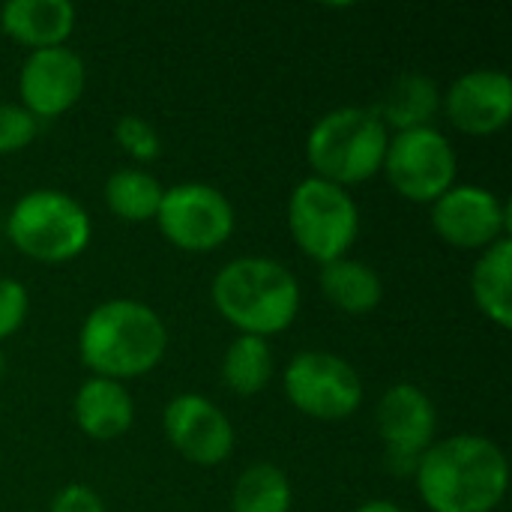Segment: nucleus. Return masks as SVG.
I'll return each instance as SVG.
<instances>
[{
    "instance_id": "7ed1b4c3",
    "label": "nucleus",
    "mask_w": 512,
    "mask_h": 512,
    "mask_svg": "<svg viewBox=\"0 0 512 512\" xmlns=\"http://www.w3.org/2000/svg\"><path fill=\"white\" fill-rule=\"evenodd\" d=\"M213 309L240 333L267 339L285 333L300 315V282L276 258L243 255L228 261L210 285Z\"/></svg>"
},
{
    "instance_id": "a211bd4d",
    "label": "nucleus",
    "mask_w": 512,
    "mask_h": 512,
    "mask_svg": "<svg viewBox=\"0 0 512 512\" xmlns=\"http://www.w3.org/2000/svg\"><path fill=\"white\" fill-rule=\"evenodd\" d=\"M321 294L345 315H369L384 300V282L375 267L357 258H339L321 267L318 273Z\"/></svg>"
},
{
    "instance_id": "bb28decb",
    "label": "nucleus",
    "mask_w": 512,
    "mask_h": 512,
    "mask_svg": "<svg viewBox=\"0 0 512 512\" xmlns=\"http://www.w3.org/2000/svg\"><path fill=\"white\" fill-rule=\"evenodd\" d=\"M354 512H405L399 504H393V501H387V498H372V501H366V504H360Z\"/></svg>"
},
{
    "instance_id": "4468645a",
    "label": "nucleus",
    "mask_w": 512,
    "mask_h": 512,
    "mask_svg": "<svg viewBox=\"0 0 512 512\" xmlns=\"http://www.w3.org/2000/svg\"><path fill=\"white\" fill-rule=\"evenodd\" d=\"M447 120L474 138L495 135L512 120V81L504 69H471L441 96Z\"/></svg>"
},
{
    "instance_id": "5701e85b",
    "label": "nucleus",
    "mask_w": 512,
    "mask_h": 512,
    "mask_svg": "<svg viewBox=\"0 0 512 512\" xmlns=\"http://www.w3.org/2000/svg\"><path fill=\"white\" fill-rule=\"evenodd\" d=\"M114 141L120 144V150L135 159V162H156L159 153H162V138L159 132L138 114H126L117 120L114 126Z\"/></svg>"
},
{
    "instance_id": "423d86ee",
    "label": "nucleus",
    "mask_w": 512,
    "mask_h": 512,
    "mask_svg": "<svg viewBox=\"0 0 512 512\" xmlns=\"http://www.w3.org/2000/svg\"><path fill=\"white\" fill-rule=\"evenodd\" d=\"M288 231L297 249L324 267L348 258L360 234V207L348 189L321 177H306L291 189Z\"/></svg>"
},
{
    "instance_id": "aec40b11",
    "label": "nucleus",
    "mask_w": 512,
    "mask_h": 512,
    "mask_svg": "<svg viewBox=\"0 0 512 512\" xmlns=\"http://www.w3.org/2000/svg\"><path fill=\"white\" fill-rule=\"evenodd\" d=\"M165 186L144 168H117L105 180V204L120 222H150L156 219Z\"/></svg>"
},
{
    "instance_id": "a878e982",
    "label": "nucleus",
    "mask_w": 512,
    "mask_h": 512,
    "mask_svg": "<svg viewBox=\"0 0 512 512\" xmlns=\"http://www.w3.org/2000/svg\"><path fill=\"white\" fill-rule=\"evenodd\" d=\"M48 512H105V504H102L99 492H93L90 486L69 483L54 495Z\"/></svg>"
},
{
    "instance_id": "b1692460",
    "label": "nucleus",
    "mask_w": 512,
    "mask_h": 512,
    "mask_svg": "<svg viewBox=\"0 0 512 512\" xmlns=\"http://www.w3.org/2000/svg\"><path fill=\"white\" fill-rule=\"evenodd\" d=\"M39 132V120L18 102H0V156L24 150Z\"/></svg>"
},
{
    "instance_id": "1a4fd4ad",
    "label": "nucleus",
    "mask_w": 512,
    "mask_h": 512,
    "mask_svg": "<svg viewBox=\"0 0 512 512\" xmlns=\"http://www.w3.org/2000/svg\"><path fill=\"white\" fill-rule=\"evenodd\" d=\"M162 237L183 252H216L237 228V216L225 192L210 183L186 180L162 192L156 219Z\"/></svg>"
},
{
    "instance_id": "f257e3e1",
    "label": "nucleus",
    "mask_w": 512,
    "mask_h": 512,
    "mask_svg": "<svg viewBox=\"0 0 512 512\" xmlns=\"http://www.w3.org/2000/svg\"><path fill=\"white\" fill-rule=\"evenodd\" d=\"M414 483L429 512H495L507 498L510 462L483 435H450L423 453Z\"/></svg>"
},
{
    "instance_id": "dca6fc26",
    "label": "nucleus",
    "mask_w": 512,
    "mask_h": 512,
    "mask_svg": "<svg viewBox=\"0 0 512 512\" xmlns=\"http://www.w3.org/2000/svg\"><path fill=\"white\" fill-rule=\"evenodd\" d=\"M0 30L30 48H57L75 30V6L69 0H9L0 6Z\"/></svg>"
},
{
    "instance_id": "2eb2a0df",
    "label": "nucleus",
    "mask_w": 512,
    "mask_h": 512,
    "mask_svg": "<svg viewBox=\"0 0 512 512\" xmlns=\"http://www.w3.org/2000/svg\"><path fill=\"white\" fill-rule=\"evenodd\" d=\"M75 426L93 441H117L135 423V399L126 384L90 375L72 399Z\"/></svg>"
},
{
    "instance_id": "f03ea898",
    "label": "nucleus",
    "mask_w": 512,
    "mask_h": 512,
    "mask_svg": "<svg viewBox=\"0 0 512 512\" xmlns=\"http://www.w3.org/2000/svg\"><path fill=\"white\" fill-rule=\"evenodd\" d=\"M168 351V327L141 300L114 297L93 306L78 330V357L96 378L132 381L153 372Z\"/></svg>"
},
{
    "instance_id": "9b49d317",
    "label": "nucleus",
    "mask_w": 512,
    "mask_h": 512,
    "mask_svg": "<svg viewBox=\"0 0 512 512\" xmlns=\"http://www.w3.org/2000/svg\"><path fill=\"white\" fill-rule=\"evenodd\" d=\"M432 231L453 249L483 252L510 237V207L477 183H456L429 210Z\"/></svg>"
},
{
    "instance_id": "ddd939ff",
    "label": "nucleus",
    "mask_w": 512,
    "mask_h": 512,
    "mask_svg": "<svg viewBox=\"0 0 512 512\" xmlns=\"http://www.w3.org/2000/svg\"><path fill=\"white\" fill-rule=\"evenodd\" d=\"M87 87V66L78 51L57 45L30 51L18 72V105L36 120H54L75 108Z\"/></svg>"
},
{
    "instance_id": "f8f14e48",
    "label": "nucleus",
    "mask_w": 512,
    "mask_h": 512,
    "mask_svg": "<svg viewBox=\"0 0 512 512\" xmlns=\"http://www.w3.org/2000/svg\"><path fill=\"white\" fill-rule=\"evenodd\" d=\"M168 444L198 468H216L234 453V426L228 414L201 393H180L162 411Z\"/></svg>"
},
{
    "instance_id": "9d476101",
    "label": "nucleus",
    "mask_w": 512,
    "mask_h": 512,
    "mask_svg": "<svg viewBox=\"0 0 512 512\" xmlns=\"http://www.w3.org/2000/svg\"><path fill=\"white\" fill-rule=\"evenodd\" d=\"M375 426L384 441L387 468L402 477H414L423 453L438 441V408L426 390L399 381L381 396L375 408Z\"/></svg>"
},
{
    "instance_id": "39448f33",
    "label": "nucleus",
    "mask_w": 512,
    "mask_h": 512,
    "mask_svg": "<svg viewBox=\"0 0 512 512\" xmlns=\"http://www.w3.org/2000/svg\"><path fill=\"white\" fill-rule=\"evenodd\" d=\"M9 243L39 264H69L93 240L90 213L60 189L24 192L6 216Z\"/></svg>"
},
{
    "instance_id": "0eeeda50",
    "label": "nucleus",
    "mask_w": 512,
    "mask_h": 512,
    "mask_svg": "<svg viewBox=\"0 0 512 512\" xmlns=\"http://www.w3.org/2000/svg\"><path fill=\"white\" fill-rule=\"evenodd\" d=\"M285 399L306 417L339 423L363 408L360 372L333 351H300L282 372Z\"/></svg>"
},
{
    "instance_id": "412c9836",
    "label": "nucleus",
    "mask_w": 512,
    "mask_h": 512,
    "mask_svg": "<svg viewBox=\"0 0 512 512\" xmlns=\"http://www.w3.org/2000/svg\"><path fill=\"white\" fill-rule=\"evenodd\" d=\"M276 363L267 339L237 336L222 357V381L237 396H258L273 381Z\"/></svg>"
},
{
    "instance_id": "6e6552de",
    "label": "nucleus",
    "mask_w": 512,
    "mask_h": 512,
    "mask_svg": "<svg viewBox=\"0 0 512 512\" xmlns=\"http://www.w3.org/2000/svg\"><path fill=\"white\" fill-rule=\"evenodd\" d=\"M381 174L405 201L432 207L447 189L456 186L459 156L450 138L435 126L396 132L390 135Z\"/></svg>"
},
{
    "instance_id": "393cba45",
    "label": "nucleus",
    "mask_w": 512,
    "mask_h": 512,
    "mask_svg": "<svg viewBox=\"0 0 512 512\" xmlns=\"http://www.w3.org/2000/svg\"><path fill=\"white\" fill-rule=\"evenodd\" d=\"M30 315V294L24 282L0 276V342L12 339Z\"/></svg>"
},
{
    "instance_id": "f3484780",
    "label": "nucleus",
    "mask_w": 512,
    "mask_h": 512,
    "mask_svg": "<svg viewBox=\"0 0 512 512\" xmlns=\"http://www.w3.org/2000/svg\"><path fill=\"white\" fill-rule=\"evenodd\" d=\"M441 87L426 72H402L387 87L384 99L375 105V114L387 126L390 135L426 129L441 111Z\"/></svg>"
},
{
    "instance_id": "6ab92c4d",
    "label": "nucleus",
    "mask_w": 512,
    "mask_h": 512,
    "mask_svg": "<svg viewBox=\"0 0 512 512\" xmlns=\"http://www.w3.org/2000/svg\"><path fill=\"white\" fill-rule=\"evenodd\" d=\"M512 240L504 237L483 249L471 270V294L477 309L501 330L512 327Z\"/></svg>"
},
{
    "instance_id": "4be33fe9",
    "label": "nucleus",
    "mask_w": 512,
    "mask_h": 512,
    "mask_svg": "<svg viewBox=\"0 0 512 512\" xmlns=\"http://www.w3.org/2000/svg\"><path fill=\"white\" fill-rule=\"evenodd\" d=\"M294 489L282 468L270 462L249 465L231 492V512H291Z\"/></svg>"
},
{
    "instance_id": "20e7f679",
    "label": "nucleus",
    "mask_w": 512,
    "mask_h": 512,
    "mask_svg": "<svg viewBox=\"0 0 512 512\" xmlns=\"http://www.w3.org/2000/svg\"><path fill=\"white\" fill-rule=\"evenodd\" d=\"M387 144L390 132L375 108L345 105L315 120L306 135V162L312 177L348 189L381 174Z\"/></svg>"
}]
</instances>
